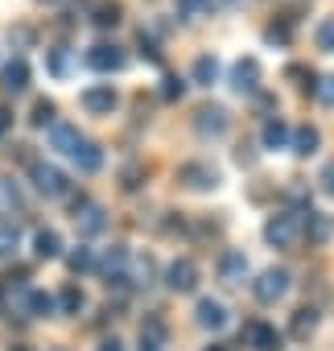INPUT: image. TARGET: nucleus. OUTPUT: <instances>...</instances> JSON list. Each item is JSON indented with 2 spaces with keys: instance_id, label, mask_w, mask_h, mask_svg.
<instances>
[{
  "instance_id": "c9c22d12",
  "label": "nucleus",
  "mask_w": 334,
  "mask_h": 351,
  "mask_svg": "<svg viewBox=\"0 0 334 351\" xmlns=\"http://www.w3.org/2000/svg\"><path fill=\"white\" fill-rule=\"evenodd\" d=\"M313 95L326 104V108H334V75H326V79H318L313 83Z\"/></svg>"
},
{
  "instance_id": "79ce46f5",
  "label": "nucleus",
  "mask_w": 334,
  "mask_h": 351,
  "mask_svg": "<svg viewBox=\"0 0 334 351\" xmlns=\"http://www.w3.org/2000/svg\"><path fill=\"white\" fill-rule=\"evenodd\" d=\"M120 178H124V191H136V186H140V165H128Z\"/></svg>"
},
{
  "instance_id": "4c0bfd02",
  "label": "nucleus",
  "mask_w": 334,
  "mask_h": 351,
  "mask_svg": "<svg viewBox=\"0 0 334 351\" xmlns=\"http://www.w3.org/2000/svg\"><path fill=\"white\" fill-rule=\"evenodd\" d=\"M9 42H13L17 50H25V46L34 42V29H29V25H17V29H9Z\"/></svg>"
},
{
  "instance_id": "aec40b11",
  "label": "nucleus",
  "mask_w": 334,
  "mask_h": 351,
  "mask_svg": "<svg viewBox=\"0 0 334 351\" xmlns=\"http://www.w3.org/2000/svg\"><path fill=\"white\" fill-rule=\"evenodd\" d=\"M260 141H264V149H289V124L281 116H268L260 128Z\"/></svg>"
},
{
  "instance_id": "f8f14e48",
  "label": "nucleus",
  "mask_w": 334,
  "mask_h": 351,
  "mask_svg": "<svg viewBox=\"0 0 334 351\" xmlns=\"http://www.w3.org/2000/svg\"><path fill=\"white\" fill-rule=\"evenodd\" d=\"M83 108H87L91 116H112V112H116V91H112V83L87 87V91H83Z\"/></svg>"
},
{
  "instance_id": "4468645a",
  "label": "nucleus",
  "mask_w": 334,
  "mask_h": 351,
  "mask_svg": "<svg viewBox=\"0 0 334 351\" xmlns=\"http://www.w3.org/2000/svg\"><path fill=\"white\" fill-rule=\"evenodd\" d=\"M194 128H198V136H223V132H227V112H223L219 104H211V108H198V116H194Z\"/></svg>"
},
{
  "instance_id": "f704fd0d",
  "label": "nucleus",
  "mask_w": 334,
  "mask_h": 351,
  "mask_svg": "<svg viewBox=\"0 0 334 351\" xmlns=\"http://www.w3.org/2000/svg\"><path fill=\"white\" fill-rule=\"evenodd\" d=\"M182 91H186V83L178 75H165L161 79V99H182Z\"/></svg>"
},
{
  "instance_id": "cd10ccee",
  "label": "nucleus",
  "mask_w": 334,
  "mask_h": 351,
  "mask_svg": "<svg viewBox=\"0 0 334 351\" xmlns=\"http://www.w3.org/2000/svg\"><path fill=\"white\" fill-rule=\"evenodd\" d=\"M46 66H50V75H54V79H66V71H70V54H66V46L46 50Z\"/></svg>"
},
{
  "instance_id": "de8ad7c7",
  "label": "nucleus",
  "mask_w": 334,
  "mask_h": 351,
  "mask_svg": "<svg viewBox=\"0 0 334 351\" xmlns=\"http://www.w3.org/2000/svg\"><path fill=\"white\" fill-rule=\"evenodd\" d=\"M207 5H211V13H215V9H231L235 0H207Z\"/></svg>"
},
{
  "instance_id": "6e6552de",
  "label": "nucleus",
  "mask_w": 334,
  "mask_h": 351,
  "mask_svg": "<svg viewBox=\"0 0 334 351\" xmlns=\"http://www.w3.org/2000/svg\"><path fill=\"white\" fill-rule=\"evenodd\" d=\"M165 285H170L174 293H190L198 285V265L190 256H178L170 269H165Z\"/></svg>"
},
{
  "instance_id": "1a4fd4ad",
  "label": "nucleus",
  "mask_w": 334,
  "mask_h": 351,
  "mask_svg": "<svg viewBox=\"0 0 334 351\" xmlns=\"http://www.w3.org/2000/svg\"><path fill=\"white\" fill-rule=\"evenodd\" d=\"M95 269H99L103 281H120V277L128 273V248H124V244H112V248L95 261Z\"/></svg>"
},
{
  "instance_id": "58836bf2",
  "label": "nucleus",
  "mask_w": 334,
  "mask_h": 351,
  "mask_svg": "<svg viewBox=\"0 0 334 351\" xmlns=\"http://www.w3.org/2000/svg\"><path fill=\"white\" fill-rule=\"evenodd\" d=\"M264 38H268V42H277V46H285V42H289V21L268 25V29H264Z\"/></svg>"
},
{
  "instance_id": "f257e3e1",
  "label": "nucleus",
  "mask_w": 334,
  "mask_h": 351,
  "mask_svg": "<svg viewBox=\"0 0 334 351\" xmlns=\"http://www.w3.org/2000/svg\"><path fill=\"white\" fill-rule=\"evenodd\" d=\"M297 236H301V211H281L264 223V240L272 248H293Z\"/></svg>"
},
{
  "instance_id": "b1692460",
  "label": "nucleus",
  "mask_w": 334,
  "mask_h": 351,
  "mask_svg": "<svg viewBox=\"0 0 334 351\" xmlns=\"http://www.w3.org/2000/svg\"><path fill=\"white\" fill-rule=\"evenodd\" d=\"M70 161H75V165H79L83 173H95V169L103 165V149H99V145H91V141H83V149H79V153H75Z\"/></svg>"
},
{
  "instance_id": "4be33fe9",
  "label": "nucleus",
  "mask_w": 334,
  "mask_h": 351,
  "mask_svg": "<svg viewBox=\"0 0 334 351\" xmlns=\"http://www.w3.org/2000/svg\"><path fill=\"white\" fill-rule=\"evenodd\" d=\"M34 252H38L42 261H54V256L62 252V240H58V232H50V228L34 232Z\"/></svg>"
},
{
  "instance_id": "7ed1b4c3",
  "label": "nucleus",
  "mask_w": 334,
  "mask_h": 351,
  "mask_svg": "<svg viewBox=\"0 0 334 351\" xmlns=\"http://www.w3.org/2000/svg\"><path fill=\"white\" fill-rule=\"evenodd\" d=\"M29 178H34V186H38L46 199H62V195L70 191L66 173H62L58 165H46V161H34V165H29Z\"/></svg>"
},
{
  "instance_id": "473e14b6",
  "label": "nucleus",
  "mask_w": 334,
  "mask_h": 351,
  "mask_svg": "<svg viewBox=\"0 0 334 351\" xmlns=\"http://www.w3.org/2000/svg\"><path fill=\"white\" fill-rule=\"evenodd\" d=\"M120 13H124V9L116 5V0H103V5L95 9V25H103V29H107V25H120Z\"/></svg>"
},
{
  "instance_id": "39448f33",
  "label": "nucleus",
  "mask_w": 334,
  "mask_h": 351,
  "mask_svg": "<svg viewBox=\"0 0 334 351\" xmlns=\"http://www.w3.org/2000/svg\"><path fill=\"white\" fill-rule=\"evenodd\" d=\"M124 62H128V54H124L116 42H99V46H91V50H87V66H91V71H99V75L124 71Z\"/></svg>"
},
{
  "instance_id": "49530a36",
  "label": "nucleus",
  "mask_w": 334,
  "mask_h": 351,
  "mask_svg": "<svg viewBox=\"0 0 334 351\" xmlns=\"http://www.w3.org/2000/svg\"><path fill=\"white\" fill-rule=\"evenodd\" d=\"M9 124H13V112H9V108H0V132H5Z\"/></svg>"
},
{
  "instance_id": "0eeeda50",
  "label": "nucleus",
  "mask_w": 334,
  "mask_h": 351,
  "mask_svg": "<svg viewBox=\"0 0 334 351\" xmlns=\"http://www.w3.org/2000/svg\"><path fill=\"white\" fill-rule=\"evenodd\" d=\"M75 223H79V236H99L107 228V211L99 203H87L83 195L75 199Z\"/></svg>"
},
{
  "instance_id": "dca6fc26",
  "label": "nucleus",
  "mask_w": 334,
  "mask_h": 351,
  "mask_svg": "<svg viewBox=\"0 0 334 351\" xmlns=\"http://www.w3.org/2000/svg\"><path fill=\"white\" fill-rule=\"evenodd\" d=\"M0 87H5V95H21V91L29 87V66H25V58H13L5 71H0Z\"/></svg>"
},
{
  "instance_id": "a211bd4d",
  "label": "nucleus",
  "mask_w": 334,
  "mask_h": 351,
  "mask_svg": "<svg viewBox=\"0 0 334 351\" xmlns=\"http://www.w3.org/2000/svg\"><path fill=\"white\" fill-rule=\"evenodd\" d=\"M318 145H322V132H318V128H309V124H301V128H293V132H289V149H293L297 157H313V153H318Z\"/></svg>"
},
{
  "instance_id": "8fccbe9b",
  "label": "nucleus",
  "mask_w": 334,
  "mask_h": 351,
  "mask_svg": "<svg viewBox=\"0 0 334 351\" xmlns=\"http://www.w3.org/2000/svg\"><path fill=\"white\" fill-rule=\"evenodd\" d=\"M13 351H29V347H13Z\"/></svg>"
},
{
  "instance_id": "c756f323",
  "label": "nucleus",
  "mask_w": 334,
  "mask_h": 351,
  "mask_svg": "<svg viewBox=\"0 0 334 351\" xmlns=\"http://www.w3.org/2000/svg\"><path fill=\"white\" fill-rule=\"evenodd\" d=\"M54 116H58V108H54L50 99H38V104H34V116H29V124H34V128H46V124L54 128V124H58Z\"/></svg>"
},
{
  "instance_id": "f03ea898",
  "label": "nucleus",
  "mask_w": 334,
  "mask_h": 351,
  "mask_svg": "<svg viewBox=\"0 0 334 351\" xmlns=\"http://www.w3.org/2000/svg\"><path fill=\"white\" fill-rule=\"evenodd\" d=\"M289 269H264L256 281H252V293H256V302L260 306H277L285 293H289Z\"/></svg>"
},
{
  "instance_id": "393cba45",
  "label": "nucleus",
  "mask_w": 334,
  "mask_h": 351,
  "mask_svg": "<svg viewBox=\"0 0 334 351\" xmlns=\"http://www.w3.org/2000/svg\"><path fill=\"white\" fill-rule=\"evenodd\" d=\"M50 314H54V298L42 293V289H29V298H25V318H50Z\"/></svg>"
},
{
  "instance_id": "e433bc0d",
  "label": "nucleus",
  "mask_w": 334,
  "mask_h": 351,
  "mask_svg": "<svg viewBox=\"0 0 334 351\" xmlns=\"http://www.w3.org/2000/svg\"><path fill=\"white\" fill-rule=\"evenodd\" d=\"M178 13L182 17H203V13H211V5L207 0H178Z\"/></svg>"
},
{
  "instance_id": "20e7f679",
  "label": "nucleus",
  "mask_w": 334,
  "mask_h": 351,
  "mask_svg": "<svg viewBox=\"0 0 334 351\" xmlns=\"http://www.w3.org/2000/svg\"><path fill=\"white\" fill-rule=\"evenodd\" d=\"M240 339H244L252 351H281V330H277L272 322H264V318H252V322H244Z\"/></svg>"
},
{
  "instance_id": "9b49d317",
  "label": "nucleus",
  "mask_w": 334,
  "mask_h": 351,
  "mask_svg": "<svg viewBox=\"0 0 334 351\" xmlns=\"http://www.w3.org/2000/svg\"><path fill=\"white\" fill-rule=\"evenodd\" d=\"M231 87H235L240 95H252V91L260 87V62H256V58H240V62L231 66Z\"/></svg>"
},
{
  "instance_id": "ea45409f",
  "label": "nucleus",
  "mask_w": 334,
  "mask_h": 351,
  "mask_svg": "<svg viewBox=\"0 0 334 351\" xmlns=\"http://www.w3.org/2000/svg\"><path fill=\"white\" fill-rule=\"evenodd\" d=\"M285 75H289V79H297V87H305V91H313V75H309L305 66H289Z\"/></svg>"
},
{
  "instance_id": "2f4dec72",
  "label": "nucleus",
  "mask_w": 334,
  "mask_h": 351,
  "mask_svg": "<svg viewBox=\"0 0 334 351\" xmlns=\"http://www.w3.org/2000/svg\"><path fill=\"white\" fill-rule=\"evenodd\" d=\"M66 265H70V273H87V269H95V252H91L87 244H79V248L66 256Z\"/></svg>"
},
{
  "instance_id": "5701e85b",
  "label": "nucleus",
  "mask_w": 334,
  "mask_h": 351,
  "mask_svg": "<svg viewBox=\"0 0 334 351\" xmlns=\"http://www.w3.org/2000/svg\"><path fill=\"white\" fill-rule=\"evenodd\" d=\"M190 75H194V83H198V87H211V83L219 79V58H215V54L194 58V71H190Z\"/></svg>"
},
{
  "instance_id": "6ab92c4d",
  "label": "nucleus",
  "mask_w": 334,
  "mask_h": 351,
  "mask_svg": "<svg viewBox=\"0 0 334 351\" xmlns=\"http://www.w3.org/2000/svg\"><path fill=\"white\" fill-rule=\"evenodd\" d=\"M165 335H170V330H165V322L157 314H149L140 322V351H161L165 347Z\"/></svg>"
},
{
  "instance_id": "37998d69",
  "label": "nucleus",
  "mask_w": 334,
  "mask_h": 351,
  "mask_svg": "<svg viewBox=\"0 0 334 351\" xmlns=\"http://www.w3.org/2000/svg\"><path fill=\"white\" fill-rule=\"evenodd\" d=\"M318 182H322V191H326V195L334 199V161H330V165L322 169V178H318Z\"/></svg>"
},
{
  "instance_id": "9d476101",
  "label": "nucleus",
  "mask_w": 334,
  "mask_h": 351,
  "mask_svg": "<svg viewBox=\"0 0 334 351\" xmlns=\"http://www.w3.org/2000/svg\"><path fill=\"white\" fill-rule=\"evenodd\" d=\"M219 281H223V285H244V281H248V256L235 252V248H227V252L219 256Z\"/></svg>"
},
{
  "instance_id": "f3484780",
  "label": "nucleus",
  "mask_w": 334,
  "mask_h": 351,
  "mask_svg": "<svg viewBox=\"0 0 334 351\" xmlns=\"http://www.w3.org/2000/svg\"><path fill=\"white\" fill-rule=\"evenodd\" d=\"M301 232L309 236V244H326L330 232H334V223H330V215H322V211H301Z\"/></svg>"
},
{
  "instance_id": "bb28decb",
  "label": "nucleus",
  "mask_w": 334,
  "mask_h": 351,
  "mask_svg": "<svg viewBox=\"0 0 334 351\" xmlns=\"http://www.w3.org/2000/svg\"><path fill=\"white\" fill-rule=\"evenodd\" d=\"M124 281H128V285H136V289L153 285V261H149V256L132 261V273H124Z\"/></svg>"
},
{
  "instance_id": "a878e982",
  "label": "nucleus",
  "mask_w": 334,
  "mask_h": 351,
  "mask_svg": "<svg viewBox=\"0 0 334 351\" xmlns=\"http://www.w3.org/2000/svg\"><path fill=\"white\" fill-rule=\"evenodd\" d=\"M62 314H79L83 306H87V293L79 289V285H62V293H58V302H54Z\"/></svg>"
},
{
  "instance_id": "c03bdc74",
  "label": "nucleus",
  "mask_w": 334,
  "mask_h": 351,
  "mask_svg": "<svg viewBox=\"0 0 334 351\" xmlns=\"http://www.w3.org/2000/svg\"><path fill=\"white\" fill-rule=\"evenodd\" d=\"M235 161H240V165H252V161H256V153H252L248 145H240V149H235Z\"/></svg>"
},
{
  "instance_id": "7c9ffc66",
  "label": "nucleus",
  "mask_w": 334,
  "mask_h": 351,
  "mask_svg": "<svg viewBox=\"0 0 334 351\" xmlns=\"http://www.w3.org/2000/svg\"><path fill=\"white\" fill-rule=\"evenodd\" d=\"M0 207L5 211H21V191L13 178H0Z\"/></svg>"
},
{
  "instance_id": "c85d7f7f",
  "label": "nucleus",
  "mask_w": 334,
  "mask_h": 351,
  "mask_svg": "<svg viewBox=\"0 0 334 351\" xmlns=\"http://www.w3.org/2000/svg\"><path fill=\"white\" fill-rule=\"evenodd\" d=\"M21 248V232H17V223H0V256H13Z\"/></svg>"
},
{
  "instance_id": "09e8293b",
  "label": "nucleus",
  "mask_w": 334,
  "mask_h": 351,
  "mask_svg": "<svg viewBox=\"0 0 334 351\" xmlns=\"http://www.w3.org/2000/svg\"><path fill=\"white\" fill-rule=\"evenodd\" d=\"M207 351H227V347H207Z\"/></svg>"
},
{
  "instance_id": "72a5a7b5",
  "label": "nucleus",
  "mask_w": 334,
  "mask_h": 351,
  "mask_svg": "<svg viewBox=\"0 0 334 351\" xmlns=\"http://www.w3.org/2000/svg\"><path fill=\"white\" fill-rule=\"evenodd\" d=\"M318 50H326V54H334V17H326L322 25H318Z\"/></svg>"
},
{
  "instance_id": "2eb2a0df",
  "label": "nucleus",
  "mask_w": 334,
  "mask_h": 351,
  "mask_svg": "<svg viewBox=\"0 0 334 351\" xmlns=\"http://www.w3.org/2000/svg\"><path fill=\"white\" fill-rule=\"evenodd\" d=\"M83 141H87V136H83L75 124H54V128H50V145H54L58 153H66V157H75V153L83 149Z\"/></svg>"
},
{
  "instance_id": "a19ab883",
  "label": "nucleus",
  "mask_w": 334,
  "mask_h": 351,
  "mask_svg": "<svg viewBox=\"0 0 334 351\" xmlns=\"http://www.w3.org/2000/svg\"><path fill=\"white\" fill-rule=\"evenodd\" d=\"M140 54H144L149 62H161V50H157V42H153V38H144V34H140Z\"/></svg>"
},
{
  "instance_id": "a18cd8bd",
  "label": "nucleus",
  "mask_w": 334,
  "mask_h": 351,
  "mask_svg": "<svg viewBox=\"0 0 334 351\" xmlns=\"http://www.w3.org/2000/svg\"><path fill=\"white\" fill-rule=\"evenodd\" d=\"M99 351H124V343H120V339H103Z\"/></svg>"
},
{
  "instance_id": "423d86ee",
  "label": "nucleus",
  "mask_w": 334,
  "mask_h": 351,
  "mask_svg": "<svg viewBox=\"0 0 334 351\" xmlns=\"http://www.w3.org/2000/svg\"><path fill=\"white\" fill-rule=\"evenodd\" d=\"M178 182L190 186V191H215V186H219V169L207 165V161H186V165L178 169Z\"/></svg>"
},
{
  "instance_id": "3c124183",
  "label": "nucleus",
  "mask_w": 334,
  "mask_h": 351,
  "mask_svg": "<svg viewBox=\"0 0 334 351\" xmlns=\"http://www.w3.org/2000/svg\"><path fill=\"white\" fill-rule=\"evenodd\" d=\"M54 351H62V347H54Z\"/></svg>"
},
{
  "instance_id": "412c9836",
  "label": "nucleus",
  "mask_w": 334,
  "mask_h": 351,
  "mask_svg": "<svg viewBox=\"0 0 334 351\" xmlns=\"http://www.w3.org/2000/svg\"><path fill=\"white\" fill-rule=\"evenodd\" d=\"M313 330H318V310H313V306H301V310L293 314V322H289V335H293L297 343H305Z\"/></svg>"
},
{
  "instance_id": "ddd939ff",
  "label": "nucleus",
  "mask_w": 334,
  "mask_h": 351,
  "mask_svg": "<svg viewBox=\"0 0 334 351\" xmlns=\"http://www.w3.org/2000/svg\"><path fill=\"white\" fill-rule=\"evenodd\" d=\"M194 322H198L203 330H223V326H227V310H223V302H215V298H198V306H194Z\"/></svg>"
}]
</instances>
